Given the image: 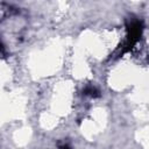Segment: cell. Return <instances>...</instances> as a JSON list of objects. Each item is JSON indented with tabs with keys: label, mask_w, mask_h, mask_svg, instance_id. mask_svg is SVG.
I'll list each match as a JSON object with an SVG mask.
<instances>
[{
	"label": "cell",
	"mask_w": 149,
	"mask_h": 149,
	"mask_svg": "<svg viewBox=\"0 0 149 149\" xmlns=\"http://www.w3.org/2000/svg\"><path fill=\"white\" fill-rule=\"evenodd\" d=\"M84 93H85V94H88V95H91V97H98V95H99L98 90H97L95 87H93V86L86 87V88L84 90Z\"/></svg>",
	"instance_id": "cell-1"
},
{
	"label": "cell",
	"mask_w": 149,
	"mask_h": 149,
	"mask_svg": "<svg viewBox=\"0 0 149 149\" xmlns=\"http://www.w3.org/2000/svg\"><path fill=\"white\" fill-rule=\"evenodd\" d=\"M0 50H2V45L1 44H0Z\"/></svg>",
	"instance_id": "cell-2"
}]
</instances>
